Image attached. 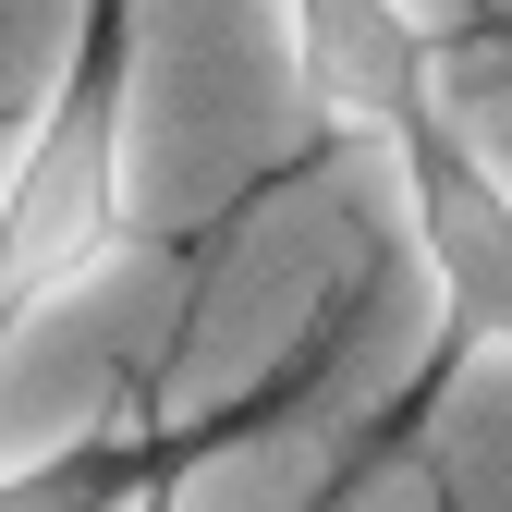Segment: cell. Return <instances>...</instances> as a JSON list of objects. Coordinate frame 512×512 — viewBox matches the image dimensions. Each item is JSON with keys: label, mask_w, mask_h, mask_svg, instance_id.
<instances>
[{"label": "cell", "mask_w": 512, "mask_h": 512, "mask_svg": "<svg viewBox=\"0 0 512 512\" xmlns=\"http://www.w3.org/2000/svg\"><path fill=\"white\" fill-rule=\"evenodd\" d=\"M135 232V0H86L61 74L0 159V354Z\"/></svg>", "instance_id": "cell-1"}, {"label": "cell", "mask_w": 512, "mask_h": 512, "mask_svg": "<svg viewBox=\"0 0 512 512\" xmlns=\"http://www.w3.org/2000/svg\"><path fill=\"white\" fill-rule=\"evenodd\" d=\"M378 171H391L403 244H415L427 293H439L427 366H415V391L391 403V439H378V452H403V439L427 427V403L452 391L464 366L512 354V171H500V147L476 135V110H464V98L439 110V122H415V135L378 159Z\"/></svg>", "instance_id": "cell-2"}, {"label": "cell", "mask_w": 512, "mask_h": 512, "mask_svg": "<svg viewBox=\"0 0 512 512\" xmlns=\"http://www.w3.org/2000/svg\"><path fill=\"white\" fill-rule=\"evenodd\" d=\"M281 49H293V98L330 147L391 159L415 122H439L452 86V37L427 0H281Z\"/></svg>", "instance_id": "cell-3"}, {"label": "cell", "mask_w": 512, "mask_h": 512, "mask_svg": "<svg viewBox=\"0 0 512 512\" xmlns=\"http://www.w3.org/2000/svg\"><path fill=\"white\" fill-rule=\"evenodd\" d=\"M196 476V439H159L147 415H110L37 464H0V512H159Z\"/></svg>", "instance_id": "cell-4"}, {"label": "cell", "mask_w": 512, "mask_h": 512, "mask_svg": "<svg viewBox=\"0 0 512 512\" xmlns=\"http://www.w3.org/2000/svg\"><path fill=\"white\" fill-rule=\"evenodd\" d=\"M378 464H391V452H354V464H342L330 488H317L305 512H366V488H378ZM159 512H171V500H159Z\"/></svg>", "instance_id": "cell-5"}]
</instances>
